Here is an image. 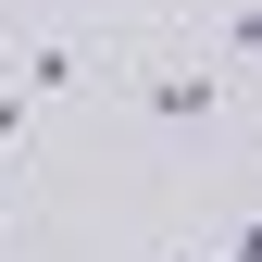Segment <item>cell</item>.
I'll return each mask as SVG.
<instances>
[{
  "label": "cell",
  "instance_id": "1",
  "mask_svg": "<svg viewBox=\"0 0 262 262\" xmlns=\"http://www.w3.org/2000/svg\"><path fill=\"white\" fill-rule=\"evenodd\" d=\"M113 88L150 125H175V138H212V113H225V75H212V62H150V75H113Z\"/></svg>",
  "mask_w": 262,
  "mask_h": 262
}]
</instances>
